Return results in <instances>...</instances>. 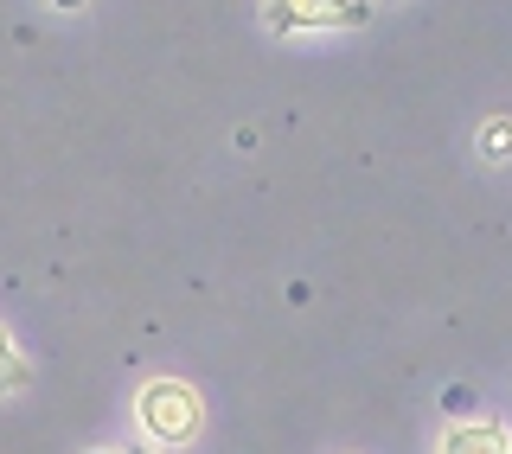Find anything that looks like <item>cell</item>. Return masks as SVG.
Returning a JSON list of instances; mask_svg holds the SVG:
<instances>
[{
  "mask_svg": "<svg viewBox=\"0 0 512 454\" xmlns=\"http://www.w3.org/2000/svg\"><path fill=\"white\" fill-rule=\"evenodd\" d=\"M135 410H141V429H148L154 442H192V435L205 429V403L180 378H148L141 397H135Z\"/></svg>",
  "mask_w": 512,
  "mask_h": 454,
  "instance_id": "6da1fadb",
  "label": "cell"
},
{
  "mask_svg": "<svg viewBox=\"0 0 512 454\" xmlns=\"http://www.w3.org/2000/svg\"><path fill=\"white\" fill-rule=\"evenodd\" d=\"M276 32H327V26H365L372 0H269L263 13Z\"/></svg>",
  "mask_w": 512,
  "mask_h": 454,
  "instance_id": "7a4b0ae2",
  "label": "cell"
},
{
  "mask_svg": "<svg viewBox=\"0 0 512 454\" xmlns=\"http://www.w3.org/2000/svg\"><path fill=\"white\" fill-rule=\"evenodd\" d=\"M442 454H512V435L500 423H461L442 435Z\"/></svg>",
  "mask_w": 512,
  "mask_h": 454,
  "instance_id": "3957f363",
  "label": "cell"
},
{
  "mask_svg": "<svg viewBox=\"0 0 512 454\" xmlns=\"http://www.w3.org/2000/svg\"><path fill=\"white\" fill-rule=\"evenodd\" d=\"M26 378H32V371H26V359H20V346L0 333V397H7V391H26Z\"/></svg>",
  "mask_w": 512,
  "mask_h": 454,
  "instance_id": "277c9868",
  "label": "cell"
},
{
  "mask_svg": "<svg viewBox=\"0 0 512 454\" xmlns=\"http://www.w3.org/2000/svg\"><path fill=\"white\" fill-rule=\"evenodd\" d=\"M480 154L487 160H512V116H493L480 128Z\"/></svg>",
  "mask_w": 512,
  "mask_h": 454,
  "instance_id": "5b68a950",
  "label": "cell"
},
{
  "mask_svg": "<svg viewBox=\"0 0 512 454\" xmlns=\"http://www.w3.org/2000/svg\"><path fill=\"white\" fill-rule=\"evenodd\" d=\"M52 7H84V0H52Z\"/></svg>",
  "mask_w": 512,
  "mask_h": 454,
  "instance_id": "8992f818",
  "label": "cell"
},
{
  "mask_svg": "<svg viewBox=\"0 0 512 454\" xmlns=\"http://www.w3.org/2000/svg\"><path fill=\"white\" fill-rule=\"evenodd\" d=\"M128 454H154V448H128Z\"/></svg>",
  "mask_w": 512,
  "mask_h": 454,
  "instance_id": "52a82bcc",
  "label": "cell"
},
{
  "mask_svg": "<svg viewBox=\"0 0 512 454\" xmlns=\"http://www.w3.org/2000/svg\"><path fill=\"white\" fill-rule=\"evenodd\" d=\"M90 454H96V448H90Z\"/></svg>",
  "mask_w": 512,
  "mask_h": 454,
  "instance_id": "ba28073f",
  "label": "cell"
}]
</instances>
